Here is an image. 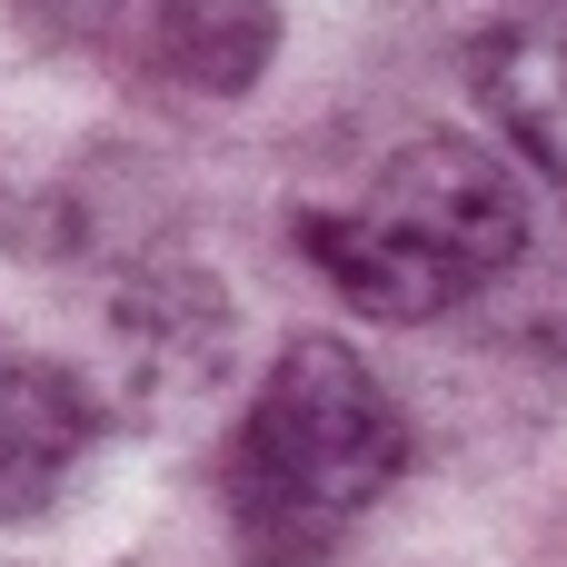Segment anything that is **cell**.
<instances>
[{
    "instance_id": "obj_6",
    "label": "cell",
    "mask_w": 567,
    "mask_h": 567,
    "mask_svg": "<svg viewBox=\"0 0 567 567\" xmlns=\"http://www.w3.org/2000/svg\"><path fill=\"white\" fill-rule=\"evenodd\" d=\"M478 100L498 110V130L518 140V159H538L567 189V30H518L478 60Z\"/></svg>"
},
{
    "instance_id": "obj_2",
    "label": "cell",
    "mask_w": 567,
    "mask_h": 567,
    "mask_svg": "<svg viewBox=\"0 0 567 567\" xmlns=\"http://www.w3.org/2000/svg\"><path fill=\"white\" fill-rule=\"evenodd\" d=\"M409 468V419L349 339H289L229 439V538L249 567H319Z\"/></svg>"
},
{
    "instance_id": "obj_3",
    "label": "cell",
    "mask_w": 567,
    "mask_h": 567,
    "mask_svg": "<svg viewBox=\"0 0 567 567\" xmlns=\"http://www.w3.org/2000/svg\"><path fill=\"white\" fill-rule=\"evenodd\" d=\"M229 359H239V309L209 269L159 259V269L110 289V399L130 419L209 399L229 379Z\"/></svg>"
},
{
    "instance_id": "obj_1",
    "label": "cell",
    "mask_w": 567,
    "mask_h": 567,
    "mask_svg": "<svg viewBox=\"0 0 567 567\" xmlns=\"http://www.w3.org/2000/svg\"><path fill=\"white\" fill-rule=\"evenodd\" d=\"M319 279L369 319H439L498 289L528 249V199L498 150L458 130H419L369 159L329 209L299 219Z\"/></svg>"
},
{
    "instance_id": "obj_4",
    "label": "cell",
    "mask_w": 567,
    "mask_h": 567,
    "mask_svg": "<svg viewBox=\"0 0 567 567\" xmlns=\"http://www.w3.org/2000/svg\"><path fill=\"white\" fill-rule=\"evenodd\" d=\"M90 439H100V389L60 359L0 339V528L40 518Z\"/></svg>"
},
{
    "instance_id": "obj_7",
    "label": "cell",
    "mask_w": 567,
    "mask_h": 567,
    "mask_svg": "<svg viewBox=\"0 0 567 567\" xmlns=\"http://www.w3.org/2000/svg\"><path fill=\"white\" fill-rule=\"evenodd\" d=\"M50 30H90V20H110V0H30Z\"/></svg>"
},
{
    "instance_id": "obj_5",
    "label": "cell",
    "mask_w": 567,
    "mask_h": 567,
    "mask_svg": "<svg viewBox=\"0 0 567 567\" xmlns=\"http://www.w3.org/2000/svg\"><path fill=\"white\" fill-rule=\"evenodd\" d=\"M140 60H150V80H169L189 100H239L279 60V0H150Z\"/></svg>"
}]
</instances>
